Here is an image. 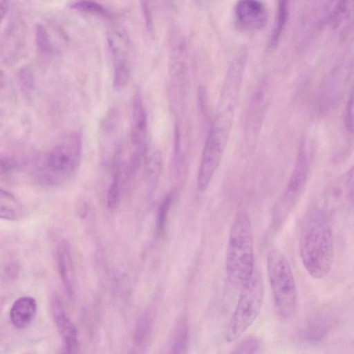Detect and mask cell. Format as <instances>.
Returning <instances> with one entry per match:
<instances>
[{"instance_id":"1","label":"cell","mask_w":354,"mask_h":354,"mask_svg":"<svg viewBox=\"0 0 354 354\" xmlns=\"http://www.w3.org/2000/svg\"><path fill=\"white\" fill-rule=\"evenodd\" d=\"M299 248L304 267L312 277L323 279L330 273L334 259L333 232L323 210L315 208L305 215Z\"/></svg>"},{"instance_id":"2","label":"cell","mask_w":354,"mask_h":354,"mask_svg":"<svg viewBox=\"0 0 354 354\" xmlns=\"http://www.w3.org/2000/svg\"><path fill=\"white\" fill-rule=\"evenodd\" d=\"M254 270V238L251 221L242 212L235 218L229 234L225 257V271L228 281L240 287Z\"/></svg>"},{"instance_id":"3","label":"cell","mask_w":354,"mask_h":354,"mask_svg":"<svg viewBox=\"0 0 354 354\" xmlns=\"http://www.w3.org/2000/svg\"><path fill=\"white\" fill-rule=\"evenodd\" d=\"M82 156V139L71 133L55 144L46 154L39 167L40 180L50 186L61 185L77 170Z\"/></svg>"},{"instance_id":"4","label":"cell","mask_w":354,"mask_h":354,"mask_svg":"<svg viewBox=\"0 0 354 354\" xmlns=\"http://www.w3.org/2000/svg\"><path fill=\"white\" fill-rule=\"evenodd\" d=\"M267 269L275 309L283 319L295 313L297 294L291 266L279 250H270L267 256Z\"/></svg>"},{"instance_id":"5","label":"cell","mask_w":354,"mask_h":354,"mask_svg":"<svg viewBox=\"0 0 354 354\" xmlns=\"http://www.w3.org/2000/svg\"><path fill=\"white\" fill-rule=\"evenodd\" d=\"M263 295L262 276L254 270L241 288L237 304L226 329L227 342L236 341L256 320L263 305Z\"/></svg>"},{"instance_id":"6","label":"cell","mask_w":354,"mask_h":354,"mask_svg":"<svg viewBox=\"0 0 354 354\" xmlns=\"http://www.w3.org/2000/svg\"><path fill=\"white\" fill-rule=\"evenodd\" d=\"M309 165L307 149L306 145L302 144L286 187L274 207L273 222L275 225L281 224L288 216L299 200L307 183Z\"/></svg>"},{"instance_id":"7","label":"cell","mask_w":354,"mask_h":354,"mask_svg":"<svg viewBox=\"0 0 354 354\" xmlns=\"http://www.w3.org/2000/svg\"><path fill=\"white\" fill-rule=\"evenodd\" d=\"M229 131L212 127L206 139L198 174V188L204 192L208 187L221 160Z\"/></svg>"},{"instance_id":"8","label":"cell","mask_w":354,"mask_h":354,"mask_svg":"<svg viewBox=\"0 0 354 354\" xmlns=\"http://www.w3.org/2000/svg\"><path fill=\"white\" fill-rule=\"evenodd\" d=\"M107 43L113 61V85L120 88L125 86L130 77L129 39L123 30L114 28L107 34Z\"/></svg>"},{"instance_id":"9","label":"cell","mask_w":354,"mask_h":354,"mask_svg":"<svg viewBox=\"0 0 354 354\" xmlns=\"http://www.w3.org/2000/svg\"><path fill=\"white\" fill-rule=\"evenodd\" d=\"M268 19L267 9L261 1H240L235 6V24L242 30L248 32L259 30L266 26Z\"/></svg>"},{"instance_id":"10","label":"cell","mask_w":354,"mask_h":354,"mask_svg":"<svg viewBox=\"0 0 354 354\" xmlns=\"http://www.w3.org/2000/svg\"><path fill=\"white\" fill-rule=\"evenodd\" d=\"M51 306L55 325L64 342L62 354H76L78 340L75 325L65 313L58 297L53 298Z\"/></svg>"},{"instance_id":"11","label":"cell","mask_w":354,"mask_h":354,"mask_svg":"<svg viewBox=\"0 0 354 354\" xmlns=\"http://www.w3.org/2000/svg\"><path fill=\"white\" fill-rule=\"evenodd\" d=\"M131 121L132 155L141 156L147 146L146 142L147 120L146 111L139 94H136L133 100Z\"/></svg>"},{"instance_id":"12","label":"cell","mask_w":354,"mask_h":354,"mask_svg":"<svg viewBox=\"0 0 354 354\" xmlns=\"http://www.w3.org/2000/svg\"><path fill=\"white\" fill-rule=\"evenodd\" d=\"M58 272L68 298L72 299L75 291V272L71 248L67 241H61L55 252Z\"/></svg>"},{"instance_id":"13","label":"cell","mask_w":354,"mask_h":354,"mask_svg":"<svg viewBox=\"0 0 354 354\" xmlns=\"http://www.w3.org/2000/svg\"><path fill=\"white\" fill-rule=\"evenodd\" d=\"M335 321L334 316L327 312L315 315L303 326L301 337L307 342H319L330 333Z\"/></svg>"},{"instance_id":"14","label":"cell","mask_w":354,"mask_h":354,"mask_svg":"<svg viewBox=\"0 0 354 354\" xmlns=\"http://www.w3.org/2000/svg\"><path fill=\"white\" fill-rule=\"evenodd\" d=\"M37 308L35 298L24 296L17 299L10 311V318L12 325L19 329L26 328L32 322Z\"/></svg>"},{"instance_id":"15","label":"cell","mask_w":354,"mask_h":354,"mask_svg":"<svg viewBox=\"0 0 354 354\" xmlns=\"http://www.w3.org/2000/svg\"><path fill=\"white\" fill-rule=\"evenodd\" d=\"M20 201L10 192L0 188V219L17 221L24 214Z\"/></svg>"},{"instance_id":"16","label":"cell","mask_w":354,"mask_h":354,"mask_svg":"<svg viewBox=\"0 0 354 354\" xmlns=\"http://www.w3.org/2000/svg\"><path fill=\"white\" fill-rule=\"evenodd\" d=\"M189 328L186 317L178 320L167 354H187L189 348Z\"/></svg>"},{"instance_id":"17","label":"cell","mask_w":354,"mask_h":354,"mask_svg":"<svg viewBox=\"0 0 354 354\" xmlns=\"http://www.w3.org/2000/svg\"><path fill=\"white\" fill-rule=\"evenodd\" d=\"M153 315L148 309L141 315L136 326L133 348L145 351L151 333Z\"/></svg>"},{"instance_id":"18","label":"cell","mask_w":354,"mask_h":354,"mask_svg":"<svg viewBox=\"0 0 354 354\" xmlns=\"http://www.w3.org/2000/svg\"><path fill=\"white\" fill-rule=\"evenodd\" d=\"M288 17V7L286 1H280L269 46L274 47L278 43L286 24Z\"/></svg>"},{"instance_id":"19","label":"cell","mask_w":354,"mask_h":354,"mask_svg":"<svg viewBox=\"0 0 354 354\" xmlns=\"http://www.w3.org/2000/svg\"><path fill=\"white\" fill-rule=\"evenodd\" d=\"M262 343L254 335H250L237 344L230 354H259Z\"/></svg>"},{"instance_id":"20","label":"cell","mask_w":354,"mask_h":354,"mask_svg":"<svg viewBox=\"0 0 354 354\" xmlns=\"http://www.w3.org/2000/svg\"><path fill=\"white\" fill-rule=\"evenodd\" d=\"M35 38L39 53L43 55L48 53L51 48L49 35L45 26L41 24L35 27Z\"/></svg>"},{"instance_id":"21","label":"cell","mask_w":354,"mask_h":354,"mask_svg":"<svg viewBox=\"0 0 354 354\" xmlns=\"http://www.w3.org/2000/svg\"><path fill=\"white\" fill-rule=\"evenodd\" d=\"M71 8L82 12L102 16H109L110 15L109 11L102 6V5L92 1H76L71 4Z\"/></svg>"},{"instance_id":"22","label":"cell","mask_w":354,"mask_h":354,"mask_svg":"<svg viewBox=\"0 0 354 354\" xmlns=\"http://www.w3.org/2000/svg\"><path fill=\"white\" fill-rule=\"evenodd\" d=\"M22 92L26 96L32 94L35 88V74L30 66L23 67L19 74Z\"/></svg>"},{"instance_id":"23","label":"cell","mask_w":354,"mask_h":354,"mask_svg":"<svg viewBox=\"0 0 354 354\" xmlns=\"http://www.w3.org/2000/svg\"><path fill=\"white\" fill-rule=\"evenodd\" d=\"M172 202V196L167 195L160 204L157 216V232L162 235L167 225L168 212Z\"/></svg>"},{"instance_id":"24","label":"cell","mask_w":354,"mask_h":354,"mask_svg":"<svg viewBox=\"0 0 354 354\" xmlns=\"http://www.w3.org/2000/svg\"><path fill=\"white\" fill-rule=\"evenodd\" d=\"M120 171L118 169L113 176L112 183L109 189L107 203L109 208L116 207L120 196Z\"/></svg>"},{"instance_id":"25","label":"cell","mask_w":354,"mask_h":354,"mask_svg":"<svg viewBox=\"0 0 354 354\" xmlns=\"http://www.w3.org/2000/svg\"><path fill=\"white\" fill-rule=\"evenodd\" d=\"M353 93H351L350 97L347 102L346 111H345V123L346 126L351 133L353 132Z\"/></svg>"},{"instance_id":"26","label":"cell","mask_w":354,"mask_h":354,"mask_svg":"<svg viewBox=\"0 0 354 354\" xmlns=\"http://www.w3.org/2000/svg\"><path fill=\"white\" fill-rule=\"evenodd\" d=\"M8 9V3L6 1H0V25L5 17Z\"/></svg>"},{"instance_id":"27","label":"cell","mask_w":354,"mask_h":354,"mask_svg":"<svg viewBox=\"0 0 354 354\" xmlns=\"http://www.w3.org/2000/svg\"><path fill=\"white\" fill-rule=\"evenodd\" d=\"M145 4L146 5H142V8H143V11H144L145 16V17L146 19V23H147V25L149 27V28H151L152 22L151 20V17H150L151 15H150L149 8L147 6V2H145Z\"/></svg>"}]
</instances>
